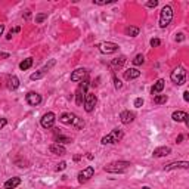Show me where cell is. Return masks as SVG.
<instances>
[{"label": "cell", "mask_w": 189, "mask_h": 189, "mask_svg": "<svg viewBox=\"0 0 189 189\" xmlns=\"http://www.w3.org/2000/svg\"><path fill=\"white\" fill-rule=\"evenodd\" d=\"M129 167H130V163H129V161H115V163H111V164L105 166L103 170H105L106 173H123V171H126Z\"/></svg>", "instance_id": "obj_1"}, {"label": "cell", "mask_w": 189, "mask_h": 189, "mask_svg": "<svg viewBox=\"0 0 189 189\" xmlns=\"http://www.w3.org/2000/svg\"><path fill=\"white\" fill-rule=\"evenodd\" d=\"M170 78H171V81L176 83L177 86L185 84V83H186V71H185V68L177 67L176 69H173L171 74H170Z\"/></svg>", "instance_id": "obj_2"}, {"label": "cell", "mask_w": 189, "mask_h": 189, "mask_svg": "<svg viewBox=\"0 0 189 189\" xmlns=\"http://www.w3.org/2000/svg\"><path fill=\"white\" fill-rule=\"evenodd\" d=\"M171 19H173V9L170 6H164L161 9V13H160V27L166 28L167 25L171 22Z\"/></svg>", "instance_id": "obj_3"}, {"label": "cell", "mask_w": 189, "mask_h": 189, "mask_svg": "<svg viewBox=\"0 0 189 189\" xmlns=\"http://www.w3.org/2000/svg\"><path fill=\"white\" fill-rule=\"evenodd\" d=\"M123 137V132L120 129H114L110 134H106V136H103L102 137V143L106 145V143H117L120 139Z\"/></svg>", "instance_id": "obj_4"}, {"label": "cell", "mask_w": 189, "mask_h": 189, "mask_svg": "<svg viewBox=\"0 0 189 189\" xmlns=\"http://www.w3.org/2000/svg\"><path fill=\"white\" fill-rule=\"evenodd\" d=\"M87 86H89V83L87 81H83L81 84H80V87L77 89L76 92V102H77V105H83V102H84V98H86V90H87Z\"/></svg>", "instance_id": "obj_5"}, {"label": "cell", "mask_w": 189, "mask_h": 189, "mask_svg": "<svg viewBox=\"0 0 189 189\" xmlns=\"http://www.w3.org/2000/svg\"><path fill=\"white\" fill-rule=\"evenodd\" d=\"M98 47H99V50L102 53H106V55L114 53V52L118 50V45H117V43H112V42H103V43H100Z\"/></svg>", "instance_id": "obj_6"}, {"label": "cell", "mask_w": 189, "mask_h": 189, "mask_svg": "<svg viewBox=\"0 0 189 189\" xmlns=\"http://www.w3.org/2000/svg\"><path fill=\"white\" fill-rule=\"evenodd\" d=\"M96 102H98V99H96V96L93 95V93H87L86 95V98H84V110H86V112H92L93 110H95V106H96Z\"/></svg>", "instance_id": "obj_7"}, {"label": "cell", "mask_w": 189, "mask_h": 189, "mask_svg": "<svg viewBox=\"0 0 189 189\" xmlns=\"http://www.w3.org/2000/svg\"><path fill=\"white\" fill-rule=\"evenodd\" d=\"M93 174H95V168L92 166L86 167L84 170H81V171L78 173V182H80V183H84V182H87L90 177H93Z\"/></svg>", "instance_id": "obj_8"}, {"label": "cell", "mask_w": 189, "mask_h": 189, "mask_svg": "<svg viewBox=\"0 0 189 189\" xmlns=\"http://www.w3.org/2000/svg\"><path fill=\"white\" fill-rule=\"evenodd\" d=\"M55 114L53 112H46L45 115L42 117V127H45V129H50V127H53V124H55Z\"/></svg>", "instance_id": "obj_9"}, {"label": "cell", "mask_w": 189, "mask_h": 189, "mask_svg": "<svg viewBox=\"0 0 189 189\" xmlns=\"http://www.w3.org/2000/svg\"><path fill=\"white\" fill-rule=\"evenodd\" d=\"M25 100H27L28 105H31V106H37V105L42 102V96H40L39 93H35V92H30V93H27Z\"/></svg>", "instance_id": "obj_10"}, {"label": "cell", "mask_w": 189, "mask_h": 189, "mask_svg": "<svg viewBox=\"0 0 189 189\" xmlns=\"http://www.w3.org/2000/svg\"><path fill=\"white\" fill-rule=\"evenodd\" d=\"M174 168H189V163L188 161H174V163H170L164 167L166 171H170V170H174Z\"/></svg>", "instance_id": "obj_11"}, {"label": "cell", "mask_w": 189, "mask_h": 189, "mask_svg": "<svg viewBox=\"0 0 189 189\" xmlns=\"http://www.w3.org/2000/svg\"><path fill=\"white\" fill-rule=\"evenodd\" d=\"M86 74H87L86 68H77L71 74V81H83V78L86 77Z\"/></svg>", "instance_id": "obj_12"}, {"label": "cell", "mask_w": 189, "mask_h": 189, "mask_svg": "<svg viewBox=\"0 0 189 189\" xmlns=\"http://www.w3.org/2000/svg\"><path fill=\"white\" fill-rule=\"evenodd\" d=\"M49 151H50L52 154H55V155H65V154H67L65 148L59 143H52L49 146Z\"/></svg>", "instance_id": "obj_13"}, {"label": "cell", "mask_w": 189, "mask_h": 189, "mask_svg": "<svg viewBox=\"0 0 189 189\" xmlns=\"http://www.w3.org/2000/svg\"><path fill=\"white\" fill-rule=\"evenodd\" d=\"M170 152H171V148H170V146H160V148L154 149L152 155L157 157V158H160V157H166V155H168Z\"/></svg>", "instance_id": "obj_14"}, {"label": "cell", "mask_w": 189, "mask_h": 189, "mask_svg": "<svg viewBox=\"0 0 189 189\" xmlns=\"http://www.w3.org/2000/svg\"><path fill=\"white\" fill-rule=\"evenodd\" d=\"M120 120H121L123 124H130L134 120V114L130 111H123L120 114Z\"/></svg>", "instance_id": "obj_15"}, {"label": "cell", "mask_w": 189, "mask_h": 189, "mask_svg": "<svg viewBox=\"0 0 189 189\" xmlns=\"http://www.w3.org/2000/svg\"><path fill=\"white\" fill-rule=\"evenodd\" d=\"M139 76H140V71L137 68H130V69L124 71V78L126 80H134V78H137Z\"/></svg>", "instance_id": "obj_16"}, {"label": "cell", "mask_w": 189, "mask_h": 189, "mask_svg": "<svg viewBox=\"0 0 189 189\" xmlns=\"http://www.w3.org/2000/svg\"><path fill=\"white\" fill-rule=\"evenodd\" d=\"M21 185V179L19 177H12L5 182V189H15L16 186Z\"/></svg>", "instance_id": "obj_17"}, {"label": "cell", "mask_w": 189, "mask_h": 189, "mask_svg": "<svg viewBox=\"0 0 189 189\" xmlns=\"http://www.w3.org/2000/svg\"><path fill=\"white\" fill-rule=\"evenodd\" d=\"M164 83H166V81H164L163 78H160V80L157 81L155 84L152 86V89H151V93H152V95H158V93H161V92H163V89H164Z\"/></svg>", "instance_id": "obj_18"}, {"label": "cell", "mask_w": 189, "mask_h": 189, "mask_svg": "<svg viewBox=\"0 0 189 189\" xmlns=\"http://www.w3.org/2000/svg\"><path fill=\"white\" fill-rule=\"evenodd\" d=\"M188 117H189V115L186 114V112H183V111H174L173 114H171V118H173L174 121H177V123L185 121Z\"/></svg>", "instance_id": "obj_19"}, {"label": "cell", "mask_w": 189, "mask_h": 189, "mask_svg": "<svg viewBox=\"0 0 189 189\" xmlns=\"http://www.w3.org/2000/svg\"><path fill=\"white\" fill-rule=\"evenodd\" d=\"M8 87L11 90H16L19 87V80L16 76H11V77H8Z\"/></svg>", "instance_id": "obj_20"}, {"label": "cell", "mask_w": 189, "mask_h": 189, "mask_svg": "<svg viewBox=\"0 0 189 189\" xmlns=\"http://www.w3.org/2000/svg\"><path fill=\"white\" fill-rule=\"evenodd\" d=\"M74 118H76V115H74V114H69V112H64V114L61 115L59 121L64 123V124H73Z\"/></svg>", "instance_id": "obj_21"}, {"label": "cell", "mask_w": 189, "mask_h": 189, "mask_svg": "<svg viewBox=\"0 0 189 189\" xmlns=\"http://www.w3.org/2000/svg\"><path fill=\"white\" fill-rule=\"evenodd\" d=\"M124 62H126V56H120V58H117V59H114L111 62V65L114 68H121L124 65Z\"/></svg>", "instance_id": "obj_22"}, {"label": "cell", "mask_w": 189, "mask_h": 189, "mask_svg": "<svg viewBox=\"0 0 189 189\" xmlns=\"http://www.w3.org/2000/svg\"><path fill=\"white\" fill-rule=\"evenodd\" d=\"M31 65H33V58H27V59H24L22 62L19 64V68H21L22 71H25V69L31 68Z\"/></svg>", "instance_id": "obj_23"}, {"label": "cell", "mask_w": 189, "mask_h": 189, "mask_svg": "<svg viewBox=\"0 0 189 189\" xmlns=\"http://www.w3.org/2000/svg\"><path fill=\"white\" fill-rule=\"evenodd\" d=\"M167 102V96L166 95H155V98H154V103L157 105H161V103H166Z\"/></svg>", "instance_id": "obj_24"}, {"label": "cell", "mask_w": 189, "mask_h": 189, "mask_svg": "<svg viewBox=\"0 0 189 189\" xmlns=\"http://www.w3.org/2000/svg\"><path fill=\"white\" fill-rule=\"evenodd\" d=\"M73 126L76 127V129H83L84 127V121H83V118H78L77 115H76V118H74V121H73Z\"/></svg>", "instance_id": "obj_25"}, {"label": "cell", "mask_w": 189, "mask_h": 189, "mask_svg": "<svg viewBox=\"0 0 189 189\" xmlns=\"http://www.w3.org/2000/svg\"><path fill=\"white\" fill-rule=\"evenodd\" d=\"M126 34L130 35V37H136V35L139 34V28H136V27H129V28L126 30Z\"/></svg>", "instance_id": "obj_26"}, {"label": "cell", "mask_w": 189, "mask_h": 189, "mask_svg": "<svg viewBox=\"0 0 189 189\" xmlns=\"http://www.w3.org/2000/svg\"><path fill=\"white\" fill-rule=\"evenodd\" d=\"M145 62V58L142 53H139V55H136L134 56V59H133V65H142Z\"/></svg>", "instance_id": "obj_27"}, {"label": "cell", "mask_w": 189, "mask_h": 189, "mask_svg": "<svg viewBox=\"0 0 189 189\" xmlns=\"http://www.w3.org/2000/svg\"><path fill=\"white\" fill-rule=\"evenodd\" d=\"M56 142L61 145V143H71V139L69 137H65V136H62V134H59V136H56Z\"/></svg>", "instance_id": "obj_28"}, {"label": "cell", "mask_w": 189, "mask_h": 189, "mask_svg": "<svg viewBox=\"0 0 189 189\" xmlns=\"http://www.w3.org/2000/svg\"><path fill=\"white\" fill-rule=\"evenodd\" d=\"M45 71H43V69H40V71H39V73H34V74H31V80H40V78H43L45 77Z\"/></svg>", "instance_id": "obj_29"}, {"label": "cell", "mask_w": 189, "mask_h": 189, "mask_svg": "<svg viewBox=\"0 0 189 189\" xmlns=\"http://www.w3.org/2000/svg\"><path fill=\"white\" fill-rule=\"evenodd\" d=\"M46 18H47V13H39V15L35 16V22H37V24H42L46 19Z\"/></svg>", "instance_id": "obj_30"}, {"label": "cell", "mask_w": 189, "mask_h": 189, "mask_svg": "<svg viewBox=\"0 0 189 189\" xmlns=\"http://www.w3.org/2000/svg\"><path fill=\"white\" fill-rule=\"evenodd\" d=\"M13 33H19V27H15L13 30H11V31L8 33V35H6V39H8V40H11L12 35H13Z\"/></svg>", "instance_id": "obj_31"}, {"label": "cell", "mask_w": 189, "mask_h": 189, "mask_svg": "<svg viewBox=\"0 0 189 189\" xmlns=\"http://www.w3.org/2000/svg\"><path fill=\"white\" fill-rule=\"evenodd\" d=\"M114 86H115V89H121V87H123V83L120 81V78L114 77Z\"/></svg>", "instance_id": "obj_32"}, {"label": "cell", "mask_w": 189, "mask_h": 189, "mask_svg": "<svg viewBox=\"0 0 189 189\" xmlns=\"http://www.w3.org/2000/svg\"><path fill=\"white\" fill-rule=\"evenodd\" d=\"M67 168V163L65 161H62V163H59L58 167H56V171H62V170H65Z\"/></svg>", "instance_id": "obj_33"}, {"label": "cell", "mask_w": 189, "mask_h": 189, "mask_svg": "<svg viewBox=\"0 0 189 189\" xmlns=\"http://www.w3.org/2000/svg\"><path fill=\"white\" fill-rule=\"evenodd\" d=\"M142 105H143V99H142V98H137V99L134 100V106H136V108H140Z\"/></svg>", "instance_id": "obj_34"}, {"label": "cell", "mask_w": 189, "mask_h": 189, "mask_svg": "<svg viewBox=\"0 0 189 189\" xmlns=\"http://www.w3.org/2000/svg\"><path fill=\"white\" fill-rule=\"evenodd\" d=\"M160 45H161L160 39H152V40H151V46H152V47H158Z\"/></svg>", "instance_id": "obj_35"}, {"label": "cell", "mask_w": 189, "mask_h": 189, "mask_svg": "<svg viewBox=\"0 0 189 189\" xmlns=\"http://www.w3.org/2000/svg\"><path fill=\"white\" fill-rule=\"evenodd\" d=\"M114 0H106V2H99V0H93V5H108V3H112Z\"/></svg>", "instance_id": "obj_36"}, {"label": "cell", "mask_w": 189, "mask_h": 189, "mask_svg": "<svg viewBox=\"0 0 189 189\" xmlns=\"http://www.w3.org/2000/svg\"><path fill=\"white\" fill-rule=\"evenodd\" d=\"M157 5H158V2H157V0H151V2H148V3H146V6H148V8H155Z\"/></svg>", "instance_id": "obj_37"}, {"label": "cell", "mask_w": 189, "mask_h": 189, "mask_svg": "<svg viewBox=\"0 0 189 189\" xmlns=\"http://www.w3.org/2000/svg\"><path fill=\"white\" fill-rule=\"evenodd\" d=\"M53 65H55V61L52 59V61H50V62H49V64H47V65H46V67L43 68V71H45V73H46V71H47L49 68H50V67H53Z\"/></svg>", "instance_id": "obj_38"}, {"label": "cell", "mask_w": 189, "mask_h": 189, "mask_svg": "<svg viewBox=\"0 0 189 189\" xmlns=\"http://www.w3.org/2000/svg\"><path fill=\"white\" fill-rule=\"evenodd\" d=\"M6 124H8V120H6V118H0V130H2Z\"/></svg>", "instance_id": "obj_39"}, {"label": "cell", "mask_w": 189, "mask_h": 189, "mask_svg": "<svg viewBox=\"0 0 189 189\" xmlns=\"http://www.w3.org/2000/svg\"><path fill=\"white\" fill-rule=\"evenodd\" d=\"M183 99L186 100V102H189V92H188V90H186V92L183 93Z\"/></svg>", "instance_id": "obj_40"}, {"label": "cell", "mask_w": 189, "mask_h": 189, "mask_svg": "<svg viewBox=\"0 0 189 189\" xmlns=\"http://www.w3.org/2000/svg\"><path fill=\"white\" fill-rule=\"evenodd\" d=\"M30 18H31V12H30V11H27V12H25V19L28 21Z\"/></svg>", "instance_id": "obj_41"}, {"label": "cell", "mask_w": 189, "mask_h": 189, "mask_svg": "<svg viewBox=\"0 0 189 189\" xmlns=\"http://www.w3.org/2000/svg\"><path fill=\"white\" fill-rule=\"evenodd\" d=\"M182 140H183V134H179V136H177V139H176V142H177V143H180Z\"/></svg>", "instance_id": "obj_42"}, {"label": "cell", "mask_w": 189, "mask_h": 189, "mask_svg": "<svg viewBox=\"0 0 189 189\" xmlns=\"http://www.w3.org/2000/svg\"><path fill=\"white\" fill-rule=\"evenodd\" d=\"M3 58H9V53H0V59H3Z\"/></svg>", "instance_id": "obj_43"}, {"label": "cell", "mask_w": 189, "mask_h": 189, "mask_svg": "<svg viewBox=\"0 0 189 189\" xmlns=\"http://www.w3.org/2000/svg\"><path fill=\"white\" fill-rule=\"evenodd\" d=\"M3 31H5V25H3V24H0V35L3 34Z\"/></svg>", "instance_id": "obj_44"}, {"label": "cell", "mask_w": 189, "mask_h": 189, "mask_svg": "<svg viewBox=\"0 0 189 189\" xmlns=\"http://www.w3.org/2000/svg\"><path fill=\"white\" fill-rule=\"evenodd\" d=\"M176 40H177V42H182V40H183V34H179V37H176Z\"/></svg>", "instance_id": "obj_45"}, {"label": "cell", "mask_w": 189, "mask_h": 189, "mask_svg": "<svg viewBox=\"0 0 189 189\" xmlns=\"http://www.w3.org/2000/svg\"><path fill=\"white\" fill-rule=\"evenodd\" d=\"M142 189H151V188H149V186H143V188H142Z\"/></svg>", "instance_id": "obj_46"}]
</instances>
